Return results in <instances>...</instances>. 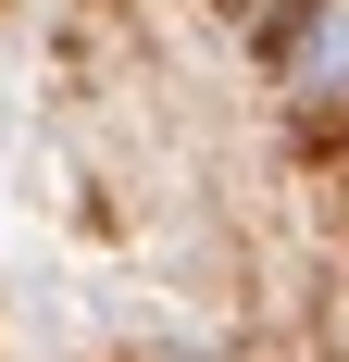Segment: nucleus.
Wrapping results in <instances>:
<instances>
[{
  "label": "nucleus",
  "instance_id": "1",
  "mask_svg": "<svg viewBox=\"0 0 349 362\" xmlns=\"http://www.w3.org/2000/svg\"><path fill=\"white\" fill-rule=\"evenodd\" d=\"M300 88L349 100V13H324V25H312V50H300Z\"/></svg>",
  "mask_w": 349,
  "mask_h": 362
}]
</instances>
